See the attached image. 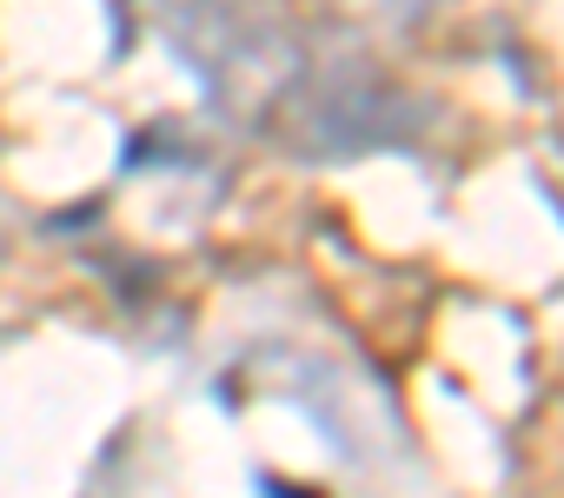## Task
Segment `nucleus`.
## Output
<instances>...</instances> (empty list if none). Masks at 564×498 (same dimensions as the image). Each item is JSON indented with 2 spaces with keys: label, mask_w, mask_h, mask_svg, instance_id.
<instances>
[{
  "label": "nucleus",
  "mask_w": 564,
  "mask_h": 498,
  "mask_svg": "<svg viewBox=\"0 0 564 498\" xmlns=\"http://www.w3.org/2000/svg\"><path fill=\"white\" fill-rule=\"evenodd\" d=\"M386 8H399V14H419V8H425V0H386Z\"/></svg>",
  "instance_id": "obj_2"
},
{
  "label": "nucleus",
  "mask_w": 564,
  "mask_h": 498,
  "mask_svg": "<svg viewBox=\"0 0 564 498\" xmlns=\"http://www.w3.org/2000/svg\"><path fill=\"white\" fill-rule=\"evenodd\" d=\"M140 8L160 28L166 54L239 127L265 120L306 74V54L279 0H140Z\"/></svg>",
  "instance_id": "obj_1"
}]
</instances>
